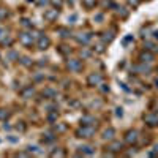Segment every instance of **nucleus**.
<instances>
[{"mask_svg":"<svg viewBox=\"0 0 158 158\" xmlns=\"http://www.w3.org/2000/svg\"><path fill=\"white\" fill-rule=\"evenodd\" d=\"M97 125H81L76 130V138L79 139H90L92 136H95Z\"/></svg>","mask_w":158,"mask_h":158,"instance_id":"f257e3e1","label":"nucleus"},{"mask_svg":"<svg viewBox=\"0 0 158 158\" xmlns=\"http://www.w3.org/2000/svg\"><path fill=\"white\" fill-rule=\"evenodd\" d=\"M35 38H36V35L32 33V30L30 32L29 30H24V32L19 33V43L22 46H25V48H32L33 43H35Z\"/></svg>","mask_w":158,"mask_h":158,"instance_id":"f03ea898","label":"nucleus"},{"mask_svg":"<svg viewBox=\"0 0 158 158\" xmlns=\"http://www.w3.org/2000/svg\"><path fill=\"white\" fill-rule=\"evenodd\" d=\"M49 46H51V38L43 32H38L36 33V48L40 51H46Z\"/></svg>","mask_w":158,"mask_h":158,"instance_id":"7ed1b4c3","label":"nucleus"},{"mask_svg":"<svg viewBox=\"0 0 158 158\" xmlns=\"http://www.w3.org/2000/svg\"><path fill=\"white\" fill-rule=\"evenodd\" d=\"M103 82V74L101 73H90L87 76V85L89 87H98Z\"/></svg>","mask_w":158,"mask_h":158,"instance_id":"20e7f679","label":"nucleus"},{"mask_svg":"<svg viewBox=\"0 0 158 158\" xmlns=\"http://www.w3.org/2000/svg\"><path fill=\"white\" fill-rule=\"evenodd\" d=\"M67 68L71 71V73H79L82 70V62L79 59H68L67 60Z\"/></svg>","mask_w":158,"mask_h":158,"instance_id":"39448f33","label":"nucleus"},{"mask_svg":"<svg viewBox=\"0 0 158 158\" xmlns=\"http://www.w3.org/2000/svg\"><path fill=\"white\" fill-rule=\"evenodd\" d=\"M74 40L79 43V44H82V46H85V44H89L90 43V40H92V33L90 32H79V33H76L74 35Z\"/></svg>","mask_w":158,"mask_h":158,"instance_id":"423d86ee","label":"nucleus"},{"mask_svg":"<svg viewBox=\"0 0 158 158\" xmlns=\"http://www.w3.org/2000/svg\"><path fill=\"white\" fill-rule=\"evenodd\" d=\"M138 139H139V133L136 130H128L125 133V142L130 144V146H135L138 142Z\"/></svg>","mask_w":158,"mask_h":158,"instance_id":"0eeeda50","label":"nucleus"},{"mask_svg":"<svg viewBox=\"0 0 158 158\" xmlns=\"http://www.w3.org/2000/svg\"><path fill=\"white\" fill-rule=\"evenodd\" d=\"M106 149H108V152H111L112 155H115V153H118V152L123 150V144H122L120 141H114V139H112V141L108 144Z\"/></svg>","mask_w":158,"mask_h":158,"instance_id":"6e6552de","label":"nucleus"},{"mask_svg":"<svg viewBox=\"0 0 158 158\" xmlns=\"http://www.w3.org/2000/svg\"><path fill=\"white\" fill-rule=\"evenodd\" d=\"M19 95H21V98H24V100H30V98L35 95V87H33V85H25L24 89H21Z\"/></svg>","mask_w":158,"mask_h":158,"instance_id":"1a4fd4ad","label":"nucleus"},{"mask_svg":"<svg viewBox=\"0 0 158 158\" xmlns=\"http://www.w3.org/2000/svg\"><path fill=\"white\" fill-rule=\"evenodd\" d=\"M144 122L149 127H158V114L156 112H149L144 115Z\"/></svg>","mask_w":158,"mask_h":158,"instance_id":"9d476101","label":"nucleus"},{"mask_svg":"<svg viewBox=\"0 0 158 158\" xmlns=\"http://www.w3.org/2000/svg\"><path fill=\"white\" fill-rule=\"evenodd\" d=\"M59 18V10L57 8H51V10H46L44 11V19L48 22H56Z\"/></svg>","mask_w":158,"mask_h":158,"instance_id":"9b49d317","label":"nucleus"},{"mask_svg":"<svg viewBox=\"0 0 158 158\" xmlns=\"http://www.w3.org/2000/svg\"><path fill=\"white\" fill-rule=\"evenodd\" d=\"M133 70H135L136 73H139V74H149V73L152 71L150 65H149V63H142V62H139L138 65H135Z\"/></svg>","mask_w":158,"mask_h":158,"instance_id":"f8f14e48","label":"nucleus"},{"mask_svg":"<svg viewBox=\"0 0 158 158\" xmlns=\"http://www.w3.org/2000/svg\"><path fill=\"white\" fill-rule=\"evenodd\" d=\"M155 59V56L152 54V51H147V49H144V52H141V56H139V60L142 63H152Z\"/></svg>","mask_w":158,"mask_h":158,"instance_id":"ddd939ff","label":"nucleus"},{"mask_svg":"<svg viewBox=\"0 0 158 158\" xmlns=\"http://www.w3.org/2000/svg\"><path fill=\"white\" fill-rule=\"evenodd\" d=\"M81 125H97V118L90 114H84L81 117Z\"/></svg>","mask_w":158,"mask_h":158,"instance_id":"4468645a","label":"nucleus"},{"mask_svg":"<svg viewBox=\"0 0 158 158\" xmlns=\"http://www.w3.org/2000/svg\"><path fill=\"white\" fill-rule=\"evenodd\" d=\"M101 41H103V44H109L111 41H112V40H114V30H106V32H103L101 33Z\"/></svg>","mask_w":158,"mask_h":158,"instance_id":"2eb2a0df","label":"nucleus"},{"mask_svg":"<svg viewBox=\"0 0 158 158\" xmlns=\"http://www.w3.org/2000/svg\"><path fill=\"white\" fill-rule=\"evenodd\" d=\"M114 136H115V130L114 128H106L103 131V135H101V138H103V141H112L114 139Z\"/></svg>","mask_w":158,"mask_h":158,"instance_id":"dca6fc26","label":"nucleus"},{"mask_svg":"<svg viewBox=\"0 0 158 158\" xmlns=\"http://www.w3.org/2000/svg\"><path fill=\"white\" fill-rule=\"evenodd\" d=\"M79 153H81V155H94L95 153V147L89 146V144H84V146L79 147Z\"/></svg>","mask_w":158,"mask_h":158,"instance_id":"f3484780","label":"nucleus"},{"mask_svg":"<svg viewBox=\"0 0 158 158\" xmlns=\"http://www.w3.org/2000/svg\"><path fill=\"white\" fill-rule=\"evenodd\" d=\"M52 131H54V133H57V135H60V133H65V131H67V125L65 123H52Z\"/></svg>","mask_w":158,"mask_h":158,"instance_id":"a211bd4d","label":"nucleus"},{"mask_svg":"<svg viewBox=\"0 0 158 158\" xmlns=\"http://www.w3.org/2000/svg\"><path fill=\"white\" fill-rule=\"evenodd\" d=\"M115 13H117V16H120L122 19H127L128 15H130V11L125 6H115Z\"/></svg>","mask_w":158,"mask_h":158,"instance_id":"6ab92c4d","label":"nucleus"},{"mask_svg":"<svg viewBox=\"0 0 158 158\" xmlns=\"http://www.w3.org/2000/svg\"><path fill=\"white\" fill-rule=\"evenodd\" d=\"M81 5L85 10H94L97 6V0H81Z\"/></svg>","mask_w":158,"mask_h":158,"instance_id":"aec40b11","label":"nucleus"},{"mask_svg":"<svg viewBox=\"0 0 158 158\" xmlns=\"http://www.w3.org/2000/svg\"><path fill=\"white\" fill-rule=\"evenodd\" d=\"M11 115V112L8 111V109H5V108H0V120L2 122H6V118Z\"/></svg>","mask_w":158,"mask_h":158,"instance_id":"412c9836","label":"nucleus"},{"mask_svg":"<svg viewBox=\"0 0 158 158\" xmlns=\"http://www.w3.org/2000/svg\"><path fill=\"white\" fill-rule=\"evenodd\" d=\"M52 158H60V156H65V155H67V153H65V150H62V149H54V150H52L51 153H49Z\"/></svg>","mask_w":158,"mask_h":158,"instance_id":"4be33fe9","label":"nucleus"},{"mask_svg":"<svg viewBox=\"0 0 158 158\" xmlns=\"http://www.w3.org/2000/svg\"><path fill=\"white\" fill-rule=\"evenodd\" d=\"M54 141H56V136L52 135V133L43 135V142H44V144H51V142H54Z\"/></svg>","mask_w":158,"mask_h":158,"instance_id":"5701e85b","label":"nucleus"},{"mask_svg":"<svg viewBox=\"0 0 158 158\" xmlns=\"http://www.w3.org/2000/svg\"><path fill=\"white\" fill-rule=\"evenodd\" d=\"M8 60H10V62H16V60H19V54H18L16 51H13V49H11V51L8 52Z\"/></svg>","mask_w":158,"mask_h":158,"instance_id":"b1692460","label":"nucleus"},{"mask_svg":"<svg viewBox=\"0 0 158 158\" xmlns=\"http://www.w3.org/2000/svg\"><path fill=\"white\" fill-rule=\"evenodd\" d=\"M0 44H2V46H3V48H5V46H6V48H10V46H11V44H13V38H11V36H8V35H6V36H5V38H3V40H2V41H0Z\"/></svg>","mask_w":158,"mask_h":158,"instance_id":"393cba45","label":"nucleus"},{"mask_svg":"<svg viewBox=\"0 0 158 158\" xmlns=\"http://www.w3.org/2000/svg\"><path fill=\"white\" fill-rule=\"evenodd\" d=\"M43 97H44V98H51V100H52V98L56 97V90H52V89H46V90L43 92Z\"/></svg>","mask_w":158,"mask_h":158,"instance_id":"a878e982","label":"nucleus"},{"mask_svg":"<svg viewBox=\"0 0 158 158\" xmlns=\"http://www.w3.org/2000/svg\"><path fill=\"white\" fill-rule=\"evenodd\" d=\"M59 52L62 56H68L70 52H71V49L68 48V46H65V44H62V46H59Z\"/></svg>","mask_w":158,"mask_h":158,"instance_id":"bb28decb","label":"nucleus"},{"mask_svg":"<svg viewBox=\"0 0 158 158\" xmlns=\"http://www.w3.org/2000/svg\"><path fill=\"white\" fill-rule=\"evenodd\" d=\"M79 56H81L82 59H89V57L92 56V52H90V51H89L87 48H82L81 51H79Z\"/></svg>","mask_w":158,"mask_h":158,"instance_id":"cd10ccee","label":"nucleus"},{"mask_svg":"<svg viewBox=\"0 0 158 158\" xmlns=\"http://www.w3.org/2000/svg\"><path fill=\"white\" fill-rule=\"evenodd\" d=\"M19 62L24 65V67H32V60H30V57H19Z\"/></svg>","mask_w":158,"mask_h":158,"instance_id":"c85d7f7f","label":"nucleus"},{"mask_svg":"<svg viewBox=\"0 0 158 158\" xmlns=\"http://www.w3.org/2000/svg\"><path fill=\"white\" fill-rule=\"evenodd\" d=\"M59 33H60L62 38H70V36H71V32H70L68 29H63V27L59 29Z\"/></svg>","mask_w":158,"mask_h":158,"instance_id":"c756f323","label":"nucleus"},{"mask_svg":"<svg viewBox=\"0 0 158 158\" xmlns=\"http://www.w3.org/2000/svg\"><path fill=\"white\" fill-rule=\"evenodd\" d=\"M49 2H51L52 6L57 8V10H62V6H63V0H49Z\"/></svg>","mask_w":158,"mask_h":158,"instance_id":"7c9ffc66","label":"nucleus"},{"mask_svg":"<svg viewBox=\"0 0 158 158\" xmlns=\"http://www.w3.org/2000/svg\"><path fill=\"white\" fill-rule=\"evenodd\" d=\"M8 8H3V6H0V19H6L8 18Z\"/></svg>","mask_w":158,"mask_h":158,"instance_id":"2f4dec72","label":"nucleus"},{"mask_svg":"<svg viewBox=\"0 0 158 158\" xmlns=\"http://www.w3.org/2000/svg\"><path fill=\"white\" fill-rule=\"evenodd\" d=\"M98 89H100L101 94H108V92H109V85H108V84H104V82H101V84L98 85Z\"/></svg>","mask_w":158,"mask_h":158,"instance_id":"473e14b6","label":"nucleus"},{"mask_svg":"<svg viewBox=\"0 0 158 158\" xmlns=\"http://www.w3.org/2000/svg\"><path fill=\"white\" fill-rule=\"evenodd\" d=\"M21 25H22L24 29L32 30V24H30V21H29V19H22V21H21Z\"/></svg>","mask_w":158,"mask_h":158,"instance_id":"72a5a7b5","label":"nucleus"},{"mask_svg":"<svg viewBox=\"0 0 158 158\" xmlns=\"http://www.w3.org/2000/svg\"><path fill=\"white\" fill-rule=\"evenodd\" d=\"M127 2H128V5H130L131 8H138L139 3H141V0H127Z\"/></svg>","mask_w":158,"mask_h":158,"instance_id":"f704fd0d","label":"nucleus"},{"mask_svg":"<svg viewBox=\"0 0 158 158\" xmlns=\"http://www.w3.org/2000/svg\"><path fill=\"white\" fill-rule=\"evenodd\" d=\"M27 150H29L30 153H32V152H33V153H40V152H41L38 146H29V147H27Z\"/></svg>","mask_w":158,"mask_h":158,"instance_id":"c9c22d12","label":"nucleus"},{"mask_svg":"<svg viewBox=\"0 0 158 158\" xmlns=\"http://www.w3.org/2000/svg\"><path fill=\"white\" fill-rule=\"evenodd\" d=\"M155 48V44L152 41H144V49H147V51H152Z\"/></svg>","mask_w":158,"mask_h":158,"instance_id":"e433bc0d","label":"nucleus"},{"mask_svg":"<svg viewBox=\"0 0 158 158\" xmlns=\"http://www.w3.org/2000/svg\"><path fill=\"white\" fill-rule=\"evenodd\" d=\"M130 41H133V35H128V36H125L123 40H122V43H123V46H127Z\"/></svg>","mask_w":158,"mask_h":158,"instance_id":"4c0bfd02","label":"nucleus"},{"mask_svg":"<svg viewBox=\"0 0 158 158\" xmlns=\"http://www.w3.org/2000/svg\"><path fill=\"white\" fill-rule=\"evenodd\" d=\"M8 35V32H6V29L5 27H0V41H2V40L5 38Z\"/></svg>","mask_w":158,"mask_h":158,"instance_id":"58836bf2","label":"nucleus"},{"mask_svg":"<svg viewBox=\"0 0 158 158\" xmlns=\"http://www.w3.org/2000/svg\"><path fill=\"white\" fill-rule=\"evenodd\" d=\"M103 18H104V16H103V13H97V15L94 16V21H95V22H101Z\"/></svg>","mask_w":158,"mask_h":158,"instance_id":"ea45409f","label":"nucleus"},{"mask_svg":"<svg viewBox=\"0 0 158 158\" xmlns=\"http://www.w3.org/2000/svg\"><path fill=\"white\" fill-rule=\"evenodd\" d=\"M115 111H117V112H115L117 117H122V115H123V109H122V108H117Z\"/></svg>","mask_w":158,"mask_h":158,"instance_id":"a19ab883","label":"nucleus"},{"mask_svg":"<svg viewBox=\"0 0 158 158\" xmlns=\"http://www.w3.org/2000/svg\"><path fill=\"white\" fill-rule=\"evenodd\" d=\"M76 19H77V16H76V15H71V16L68 18V22H70V24H74Z\"/></svg>","mask_w":158,"mask_h":158,"instance_id":"79ce46f5","label":"nucleus"},{"mask_svg":"<svg viewBox=\"0 0 158 158\" xmlns=\"http://www.w3.org/2000/svg\"><path fill=\"white\" fill-rule=\"evenodd\" d=\"M16 128L21 130V131H25V125H24V122H21V125H16Z\"/></svg>","mask_w":158,"mask_h":158,"instance_id":"37998d69","label":"nucleus"},{"mask_svg":"<svg viewBox=\"0 0 158 158\" xmlns=\"http://www.w3.org/2000/svg\"><path fill=\"white\" fill-rule=\"evenodd\" d=\"M97 51H98V52H104V49H103V44L97 46Z\"/></svg>","mask_w":158,"mask_h":158,"instance_id":"c03bdc74","label":"nucleus"},{"mask_svg":"<svg viewBox=\"0 0 158 158\" xmlns=\"http://www.w3.org/2000/svg\"><path fill=\"white\" fill-rule=\"evenodd\" d=\"M18 156H29V153H25V152H19Z\"/></svg>","mask_w":158,"mask_h":158,"instance_id":"a18cd8bd","label":"nucleus"},{"mask_svg":"<svg viewBox=\"0 0 158 158\" xmlns=\"http://www.w3.org/2000/svg\"><path fill=\"white\" fill-rule=\"evenodd\" d=\"M8 139H10L11 142H18V141H19V138H8Z\"/></svg>","mask_w":158,"mask_h":158,"instance_id":"49530a36","label":"nucleus"},{"mask_svg":"<svg viewBox=\"0 0 158 158\" xmlns=\"http://www.w3.org/2000/svg\"><path fill=\"white\" fill-rule=\"evenodd\" d=\"M48 3V0H40V5H46Z\"/></svg>","mask_w":158,"mask_h":158,"instance_id":"de8ad7c7","label":"nucleus"},{"mask_svg":"<svg viewBox=\"0 0 158 158\" xmlns=\"http://www.w3.org/2000/svg\"><path fill=\"white\" fill-rule=\"evenodd\" d=\"M153 35H155V38H158V32H155V33H153Z\"/></svg>","mask_w":158,"mask_h":158,"instance_id":"09e8293b","label":"nucleus"},{"mask_svg":"<svg viewBox=\"0 0 158 158\" xmlns=\"http://www.w3.org/2000/svg\"><path fill=\"white\" fill-rule=\"evenodd\" d=\"M27 2H30V0H27ZM32 2H33V0H32Z\"/></svg>","mask_w":158,"mask_h":158,"instance_id":"8fccbe9b","label":"nucleus"}]
</instances>
